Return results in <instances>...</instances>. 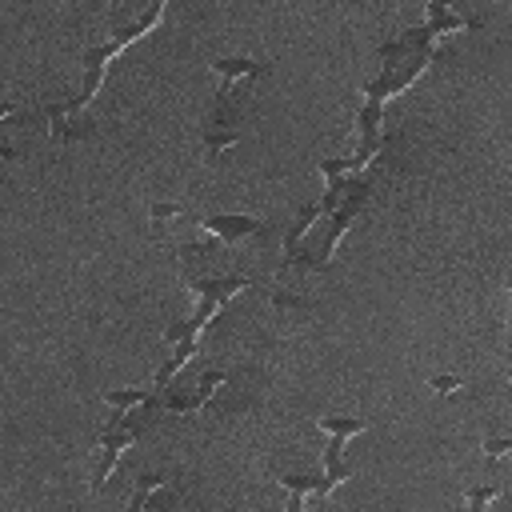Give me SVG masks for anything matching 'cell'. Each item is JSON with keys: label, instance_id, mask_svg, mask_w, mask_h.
I'll use <instances>...</instances> for the list:
<instances>
[{"label": "cell", "instance_id": "6da1fadb", "mask_svg": "<svg viewBox=\"0 0 512 512\" xmlns=\"http://www.w3.org/2000/svg\"><path fill=\"white\" fill-rule=\"evenodd\" d=\"M164 8H168V0H152V4H148V12H144L136 24L120 28V32H116L108 44H100V48H92V52L84 56V84H80V96H72V100L64 104L68 112H80V108H84V104L96 96V88H100V80H104V68H108V60H116V56H120L128 44H136L144 32H152V28L160 24Z\"/></svg>", "mask_w": 512, "mask_h": 512}, {"label": "cell", "instance_id": "7a4b0ae2", "mask_svg": "<svg viewBox=\"0 0 512 512\" xmlns=\"http://www.w3.org/2000/svg\"><path fill=\"white\" fill-rule=\"evenodd\" d=\"M152 416H160V408H152V404H144V408H116V416L104 424V432H100V440H96V444H100V464H96V476H92V492H100V488L108 484L116 460L124 456V448L136 444V436L144 432V424H148Z\"/></svg>", "mask_w": 512, "mask_h": 512}, {"label": "cell", "instance_id": "3957f363", "mask_svg": "<svg viewBox=\"0 0 512 512\" xmlns=\"http://www.w3.org/2000/svg\"><path fill=\"white\" fill-rule=\"evenodd\" d=\"M216 76H220V88H216V100H212V116H208V128L212 132H228L236 128V88L244 80H256L268 72L264 60H216L212 64Z\"/></svg>", "mask_w": 512, "mask_h": 512}, {"label": "cell", "instance_id": "277c9868", "mask_svg": "<svg viewBox=\"0 0 512 512\" xmlns=\"http://www.w3.org/2000/svg\"><path fill=\"white\" fill-rule=\"evenodd\" d=\"M368 180H356L352 188H348V196H344V204H340V212L332 216V224L324 228V240H320V248H312L308 256H304V264L308 268H328L332 264V256H336V248H340V236L348 232V224L360 216V208L368 204Z\"/></svg>", "mask_w": 512, "mask_h": 512}, {"label": "cell", "instance_id": "5b68a950", "mask_svg": "<svg viewBox=\"0 0 512 512\" xmlns=\"http://www.w3.org/2000/svg\"><path fill=\"white\" fill-rule=\"evenodd\" d=\"M192 224L208 228V232H212V236H220L224 244L244 240V236H264V232H268V224H264V220H256V216H196Z\"/></svg>", "mask_w": 512, "mask_h": 512}, {"label": "cell", "instance_id": "8992f818", "mask_svg": "<svg viewBox=\"0 0 512 512\" xmlns=\"http://www.w3.org/2000/svg\"><path fill=\"white\" fill-rule=\"evenodd\" d=\"M280 484L288 488V508L300 512L308 496H320V484H324V480H320V476H280Z\"/></svg>", "mask_w": 512, "mask_h": 512}, {"label": "cell", "instance_id": "52a82bcc", "mask_svg": "<svg viewBox=\"0 0 512 512\" xmlns=\"http://www.w3.org/2000/svg\"><path fill=\"white\" fill-rule=\"evenodd\" d=\"M168 484H172V476H152V472H144V476L136 480V492H132L128 508H132V512H144V508H148V500H152L156 492H164Z\"/></svg>", "mask_w": 512, "mask_h": 512}, {"label": "cell", "instance_id": "ba28073f", "mask_svg": "<svg viewBox=\"0 0 512 512\" xmlns=\"http://www.w3.org/2000/svg\"><path fill=\"white\" fill-rule=\"evenodd\" d=\"M316 424H320L324 432H340V436H348V440H352L356 432H368V428H372V420H364V416H356V420H352V416H316Z\"/></svg>", "mask_w": 512, "mask_h": 512}, {"label": "cell", "instance_id": "9c48e42d", "mask_svg": "<svg viewBox=\"0 0 512 512\" xmlns=\"http://www.w3.org/2000/svg\"><path fill=\"white\" fill-rule=\"evenodd\" d=\"M68 116H72L68 108L48 104V120H52V136H56V140H72V136H80V132H84V128H80V124H72Z\"/></svg>", "mask_w": 512, "mask_h": 512}, {"label": "cell", "instance_id": "30bf717a", "mask_svg": "<svg viewBox=\"0 0 512 512\" xmlns=\"http://www.w3.org/2000/svg\"><path fill=\"white\" fill-rule=\"evenodd\" d=\"M484 456H488V460L512 456V436H508V440H504V436H492V440H484Z\"/></svg>", "mask_w": 512, "mask_h": 512}, {"label": "cell", "instance_id": "8fae6325", "mask_svg": "<svg viewBox=\"0 0 512 512\" xmlns=\"http://www.w3.org/2000/svg\"><path fill=\"white\" fill-rule=\"evenodd\" d=\"M496 496H500V488H472V492L464 496V504H468V508H484V504H492Z\"/></svg>", "mask_w": 512, "mask_h": 512}, {"label": "cell", "instance_id": "7c38bea8", "mask_svg": "<svg viewBox=\"0 0 512 512\" xmlns=\"http://www.w3.org/2000/svg\"><path fill=\"white\" fill-rule=\"evenodd\" d=\"M428 384H432V392H460V388H464L460 376H432Z\"/></svg>", "mask_w": 512, "mask_h": 512}, {"label": "cell", "instance_id": "4fadbf2b", "mask_svg": "<svg viewBox=\"0 0 512 512\" xmlns=\"http://www.w3.org/2000/svg\"><path fill=\"white\" fill-rule=\"evenodd\" d=\"M508 296H512V276H508ZM508 352H512V312H508Z\"/></svg>", "mask_w": 512, "mask_h": 512}, {"label": "cell", "instance_id": "5bb4252c", "mask_svg": "<svg viewBox=\"0 0 512 512\" xmlns=\"http://www.w3.org/2000/svg\"><path fill=\"white\" fill-rule=\"evenodd\" d=\"M508 400H512V380H508Z\"/></svg>", "mask_w": 512, "mask_h": 512}, {"label": "cell", "instance_id": "9a60e30c", "mask_svg": "<svg viewBox=\"0 0 512 512\" xmlns=\"http://www.w3.org/2000/svg\"><path fill=\"white\" fill-rule=\"evenodd\" d=\"M112 4H120V0H112Z\"/></svg>", "mask_w": 512, "mask_h": 512}]
</instances>
